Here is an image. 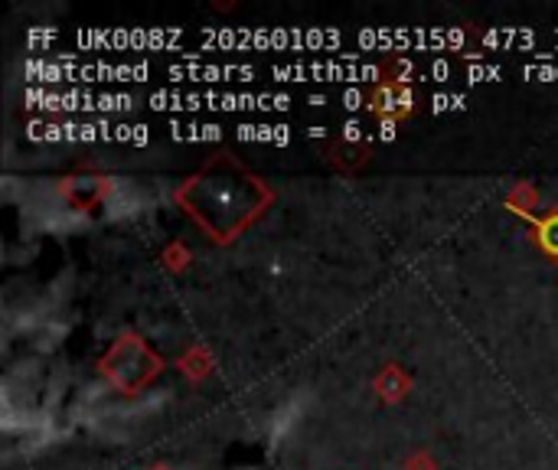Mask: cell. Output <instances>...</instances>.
I'll return each mask as SVG.
<instances>
[{"label": "cell", "mask_w": 558, "mask_h": 470, "mask_svg": "<svg viewBox=\"0 0 558 470\" xmlns=\"http://www.w3.org/2000/svg\"><path fill=\"white\" fill-rule=\"evenodd\" d=\"M154 108H288V98L278 95H177V92H157L151 98Z\"/></svg>", "instance_id": "cell-1"}, {"label": "cell", "mask_w": 558, "mask_h": 470, "mask_svg": "<svg viewBox=\"0 0 558 470\" xmlns=\"http://www.w3.org/2000/svg\"><path fill=\"white\" fill-rule=\"evenodd\" d=\"M206 40L213 43H235V46H324L330 40H340V33H320V30H307V33H265V30H226V33H203Z\"/></svg>", "instance_id": "cell-2"}, {"label": "cell", "mask_w": 558, "mask_h": 470, "mask_svg": "<svg viewBox=\"0 0 558 470\" xmlns=\"http://www.w3.org/2000/svg\"><path fill=\"white\" fill-rule=\"evenodd\" d=\"M30 138H56V141H98V138H108V141H128V138H138L144 141V128H98V125H82V128H40L36 125L30 131Z\"/></svg>", "instance_id": "cell-3"}, {"label": "cell", "mask_w": 558, "mask_h": 470, "mask_svg": "<svg viewBox=\"0 0 558 470\" xmlns=\"http://www.w3.org/2000/svg\"><path fill=\"white\" fill-rule=\"evenodd\" d=\"M27 98L30 102H43L40 108H85V111H92V108H131L134 105L131 98H118V95L98 98V95H40V92H30Z\"/></svg>", "instance_id": "cell-4"}, {"label": "cell", "mask_w": 558, "mask_h": 470, "mask_svg": "<svg viewBox=\"0 0 558 470\" xmlns=\"http://www.w3.org/2000/svg\"><path fill=\"white\" fill-rule=\"evenodd\" d=\"M275 76L281 79H372L376 69L366 66H288L275 69Z\"/></svg>", "instance_id": "cell-5"}, {"label": "cell", "mask_w": 558, "mask_h": 470, "mask_svg": "<svg viewBox=\"0 0 558 470\" xmlns=\"http://www.w3.org/2000/svg\"><path fill=\"white\" fill-rule=\"evenodd\" d=\"M170 76H177V79H222V76H229V79H248L252 76V69H232V66H206V69H170Z\"/></svg>", "instance_id": "cell-6"}, {"label": "cell", "mask_w": 558, "mask_h": 470, "mask_svg": "<svg viewBox=\"0 0 558 470\" xmlns=\"http://www.w3.org/2000/svg\"><path fill=\"white\" fill-rule=\"evenodd\" d=\"M288 128H239L242 138H268V141H284L288 134H284Z\"/></svg>", "instance_id": "cell-7"}]
</instances>
